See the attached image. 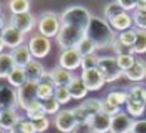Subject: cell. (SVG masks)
<instances>
[{
    "label": "cell",
    "mask_w": 146,
    "mask_h": 133,
    "mask_svg": "<svg viewBox=\"0 0 146 133\" xmlns=\"http://www.w3.org/2000/svg\"><path fill=\"white\" fill-rule=\"evenodd\" d=\"M87 36L96 43L97 49L112 48V43L118 37V33L110 27V24L102 17H92Z\"/></svg>",
    "instance_id": "obj_1"
},
{
    "label": "cell",
    "mask_w": 146,
    "mask_h": 133,
    "mask_svg": "<svg viewBox=\"0 0 146 133\" xmlns=\"http://www.w3.org/2000/svg\"><path fill=\"white\" fill-rule=\"evenodd\" d=\"M61 17V24L63 25H70V27L81 29L82 31L87 33L90 23L94 15H91V12L82 5H73L69 6L63 11Z\"/></svg>",
    "instance_id": "obj_2"
},
{
    "label": "cell",
    "mask_w": 146,
    "mask_h": 133,
    "mask_svg": "<svg viewBox=\"0 0 146 133\" xmlns=\"http://www.w3.org/2000/svg\"><path fill=\"white\" fill-rule=\"evenodd\" d=\"M63 24H61V17H60L57 12L52 11H45L40 14L37 19V30L39 35H42L45 37H55L58 36L60 30H61Z\"/></svg>",
    "instance_id": "obj_3"
},
{
    "label": "cell",
    "mask_w": 146,
    "mask_h": 133,
    "mask_svg": "<svg viewBox=\"0 0 146 133\" xmlns=\"http://www.w3.org/2000/svg\"><path fill=\"white\" fill-rule=\"evenodd\" d=\"M87 37V33L82 31L81 29L70 27V25H63L57 36V43L60 45V48L64 49H75L79 46L84 39Z\"/></svg>",
    "instance_id": "obj_4"
},
{
    "label": "cell",
    "mask_w": 146,
    "mask_h": 133,
    "mask_svg": "<svg viewBox=\"0 0 146 133\" xmlns=\"http://www.w3.org/2000/svg\"><path fill=\"white\" fill-rule=\"evenodd\" d=\"M98 70L103 75L106 84L109 82H115L119 78H124V72L121 70V68L118 66L116 57H110V55H104L100 57L98 60Z\"/></svg>",
    "instance_id": "obj_5"
},
{
    "label": "cell",
    "mask_w": 146,
    "mask_h": 133,
    "mask_svg": "<svg viewBox=\"0 0 146 133\" xmlns=\"http://www.w3.org/2000/svg\"><path fill=\"white\" fill-rule=\"evenodd\" d=\"M24 41H25V35L17 30L15 27H12L11 24L2 29V33H0V48H2V52H5V48H8L11 51L18 48V46H21L24 43Z\"/></svg>",
    "instance_id": "obj_6"
},
{
    "label": "cell",
    "mask_w": 146,
    "mask_h": 133,
    "mask_svg": "<svg viewBox=\"0 0 146 133\" xmlns=\"http://www.w3.org/2000/svg\"><path fill=\"white\" fill-rule=\"evenodd\" d=\"M54 124L61 133H75L79 127L73 109H61L54 117Z\"/></svg>",
    "instance_id": "obj_7"
},
{
    "label": "cell",
    "mask_w": 146,
    "mask_h": 133,
    "mask_svg": "<svg viewBox=\"0 0 146 133\" xmlns=\"http://www.w3.org/2000/svg\"><path fill=\"white\" fill-rule=\"evenodd\" d=\"M37 85L36 82H30L27 81L24 85H21L17 93H18V108L23 111H27V108L33 103L39 100L37 99Z\"/></svg>",
    "instance_id": "obj_8"
},
{
    "label": "cell",
    "mask_w": 146,
    "mask_h": 133,
    "mask_svg": "<svg viewBox=\"0 0 146 133\" xmlns=\"http://www.w3.org/2000/svg\"><path fill=\"white\" fill-rule=\"evenodd\" d=\"M29 49L35 60L45 58L51 52V41L42 35H35L29 41Z\"/></svg>",
    "instance_id": "obj_9"
},
{
    "label": "cell",
    "mask_w": 146,
    "mask_h": 133,
    "mask_svg": "<svg viewBox=\"0 0 146 133\" xmlns=\"http://www.w3.org/2000/svg\"><path fill=\"white\" fill-rule=\"evenodd\" d=\"M82 55L76 48L75 49H64L61 51V54L58 57V66L66 70H76L79 68H82Z\"/></svg>",
    "instance_id": "obj_10"
},
{
    "label": "cell",
    "mask_w": 146,
    "mask_h": 133,
    "mask_svg": "<svg viewBox=\"0 0 146 133\" xmlns=\"http://www.w3.org/2000/svg\"><path fill=\"white\" fill-rule=\"evenodd\" d=\"M8 24H11L12 27H15L24 35H27V33L35 30V27L37 25V19L31 12H27V14H21V15H11Z\"/></svg>",
    "instance_id": "obj_11"
},
{
    "label": "cell",
    "mask_w": 146,
    "mask_h": 133,
    "mask_svg": "<svg viewBox=\"0 0 146 133\" xmlns=\"http://www.w3.org/2000/svg\"><path fill=\"white\" fill-rule=\"evenodd\" d=\"M81 78L84 84L87 85L88 91H98L104 87V78L100 74L98 69H91V70H82L81 72Z\"/></svg>",
    "instance_id": "obj_12"
},
{
    "label": "cell",
    "mask_w": 146,
    "mask_h": 133,
    "mask_svg": "<svg viewBox=\"0 0 146 133\" xmlns=\"http://www.w3.org/2000/svg\"><path fill=\"white\" fill-rule=\"evenodd\" d=\"M134 118L130 117L127 112L121 111L115 117H112V126H110V133H131Z\"/></svg>",
    "instance_id": "obj_13"
},
{
    "label": "cell",
    "mask_w": 146,
    "mask_h": 133,
    "mask_svg": "<svg viewBox=\"0 0 146 133\" xmlns=\"http://www.w3.org/2000/svg\"><path fill=\"white\" fill-rule=\"evenodd\" d=\"M0 103L2 109H18V93L17 88L9 84H2L0 87Z\"/></svg>",
    "instance_id": "obj_14"
},
{
    "label": "cell",
    "mask_w": 146,
    "mask_h": 133,
    "mask_svg": "<svg viewBox=\"0 0 146 133\" xmlns=\"http://www.w3.org/2000/svg\"><path fill=\"white\" fill-rule=\"evenodd\" d=\"M21 115L18 114V109H2L0 112V127H2V132L9 133L12 132L18 123L21 121Z\"/></svg>",
    "instance_id": "obj_15"
},
{
    "label": "cell",
    "mask_w": 146,
    "mask_h": 133,
    "mask_svg": "<svg viewBox=\"0 0 146 133\" xmlns=\"http://www.w3.org/2000/svg\"><path fill=\"white\" fill-rule=\"evenodd\" d=\"M124 78L127 81H131V84H136V82H143L146 79V61L143 58H137L134 66L124 72Z\"/></svg>",
    "instance_id": "obj_16"
},
{
    "label": "cell",
    "mask_w": 146,
    "mask_h": 133,
    "mask_svg": "<svg viewBox=\"0 0 146 133\" xmlns=\"http://www.w3.org/2000/svg\"><path fill=\"white\" fill-rule=\"evenodd\" d=\"M11 55H12V58H14L15 66L17 68H21V69H25L33 60H35L33 55H31V52H30V49H29V45H21V46H18V48L12 49Z\"/></svg>",
    "instance_id": "obj_17"
},
{
    "label": "cell",
    "mask_w": 146,
    "mask_h": 133,
    "mask_svg": "<svg viewBox=\"0 0 146 133\" xmlns=\"http://www.w3.org/2000/svg\"><path fill=\"white\" fill-rule=\"evenodd\" d=\"M88 126L92 129V132H94V133H110L112 117L106 115L104 112H100V114L91 117Z\"/></svg>",
    "instance_id": "obj_18"
},
{
    "label": "cell",
    "mask_w": 146,
    "mask_h": 133,
    "mask_svg": "<svg viewBox=\"0 0 146 133\" xmlns=\"http://www.w3.org/2000/svg\"><path fill=\"white\" fill-rule=\"evenodd\" d=\"M108 23L110 24V27L116 33H122L125 30H130V29L134 27V24H133V17L128 12H121V14L115 15L113 18H110Z\"/></svg>",
    "instance_id": "obj_19"
},
{
    "label": "cell",
    "mask_w": 146,
    "mask_h": 133,
    "mask_svg": "<svg viewBox=\"0 0 146 133\" xmlns=\"http://www.w3.org/2000/svg\"><path fill=\"white\" fill-rule=\"evenodd\" d=\"M52 82H54L55 87H69V84L75 79V75L70 70H66L60 66H55L54 69L49 70Z\"/></svg>",
    "instance_id": "obj_20"
},
{
    "label": "cell",
    "mask_w": 146,
    "mask_h": 133,
    "mask_svg": "<svg viewBox=\"0 0 146 133\" xmlns=\"http://www.w3.org/2000/svg\"><path fill=\"white\" fill-rule=\"evenodd\" d=\"M46 74V70L43 68V64L39 60H33V61L25 68V75H27V81L30 82H42V79Z\"/></svg>",
    "instance_id": "obj_21"
},
{
    "label": "cell",
    "mask_w": 146,
    "mask_h": 133,
    "mask_svg": "<svg viewBox=\"0 0 146 133\" xmlns=\"http://www.w3.org/2000/svg\"><path fill=\"white\" fill-rule=\"evenodd\" d=\"M69 91H70V96L72 99H75V100H81V99H85L88 94V88L87 85L84 84L82 78L81 76H75V79L69 84Z\"/></svg>",
    "instance_id": "obj_22"
},
{
    "label": "cell",
    "mask_w": 146,
    "mask_h": 133,
    "mask_svg": "<svg viewBox=\"0 0 146 133\" xmlns=\"http://www.w3.org/2000/svg\"><path fill=\"white\" fill-rule=\"evenodd\" d=\"M104 100L113 106L121 108L122 105H127L128 102V91L127 90H112L106 94Z\"/></svg>",
    "instance_id": "obj_23"
},
{
    "label": "cell",
    "mask_w": 146,
    "mask_h": 133,
    "mask_svg": "<svg viewBox=\"0 0 146 133\" xmlns=\"http://www.w3.org/2000/svg\"><path fill=\"white\" fill-rule=\"evenodd\" d=\"M17 68L14 63L11 52H2L0 54V78L2 79H8L9 74Z\"/></svg>",
    "instance_id": "obj_24"
},
{
    "label": "cell",
    "mask_w": 146,
    "mask_h": 133,
    "mask_svg": "<svg viewBox=\"0 0 146 133\" xmlns=\"http://www.w3.org/2000/svg\"><path fill=\"white\" fill-rule=\"evenodd\" d=\"M25 118L31 120V121H39V120L46 118V112L43 109V102H40V100L33 102L27 108V111H25Z\"/></svg>",
    "instance_id": "obj_25"
},
{
    "label": "cell",
    "mask_w": 146,
    "mask_h": 133,
    "mask_svg": "<svg viewBox=\"0 0 146 133\" xmlns=\"http://www.w3.org/2000/svg\"><path fill=\"white\" fill-rule=\"evenodd\" d=\"M27 82V75H25V69H21V68H15L14 70L9 74L8 76V84L14 88H19L21 85H24Z\"/></svg>",
    "instance_id": "obj_26"
},
{
    "label": "cell",
    "mask_w": 146,
    "mask_h": 133,
    "mask_svg": "<svg viewBox=\"0 0 146 133\" xmlns=\"http://www.w3.org/2000/svg\"><path fill=\"white\" fill-rule=\"evenodd\" d=\"M125 106H127V111L125 112L134 120H137V117H142L146 109V105L143 100H136V99H130V97H128V102Z\"/></svg>",
    "instance_id": "obj_27"
},
{
    "label": "cell",
    "mask_w": 146,
    "mask_h": 133,
    "mask_svg": "<svg viewBox=\"0 0 146 133\" xmlns=\"http://www.w3.org/2000/svg\"><path fill=\"white\" fill-rule=\"evenodd\" d=\"M8 8H9L12 15H21V14L30 12L31 3L29 2V0H9Z\"/></svg>",
    "instance_id": "obj_28"
},
{
    "label": "cell",
    "mask_w": 146,
    "mask_h": 133,
    "mask_svg": "<svg viewBox=\"0 0 146 133\" xmlns=\"http://www.w3.org/2000/svg\"><path fill=\"white\" fill-rule=\"evenodd\" d=\"M55 94V85L54 84H49V82H39L37 85V99L40 102H45V100H49L52 99Z\"/></svg>",
    "instance_id": "obj_29"
},
{
    "label": "cell",
    "mask_w": 146,
    "mask_h": 133,
    "mask_svg": "<svg viewBox=\"0 0 146 133\" xmlns=\"http://www.w3.org/2000/svg\"><path fill=\"white\" fill-rule=\"evenodd\" d=\"M81 105L85 108V111L88 112L90 117H94V115H97V114H100V112H102L103 100H100V99H96V97H91V99H85Z\"/></svg>",
    "instance_id": "obj_30"
},
{
    "label": "cell",
    "mask_w": 146,
    "mask_h": 133,
    "mask_svg": "<svg viewBox=\"0 0 146 133\" xmlns=\"http://www.w3.org/2000/svg\"><path fill=\"white\" fill-rule=\"evenodd\" d=\"M76 49L81 52V55H82V57H87V55H94V54H96L97 46H96V43L87 36L81 43H79V46H78Z\"/></svg>",
    "instance_id": "obj_31"
},
{
    "label": "cell",
    "mask_w": 146,
    "mask_h": 133,
    "mask_svg": "<svg viewBox=\"0 0 146 133\" xmlns=\"http://www.w3.org/2000/svg\"><path fill=\"white\" fill-rule=\"evenodd\" d=\"M136 39H137V30L134 27L130 29V30H125L122 33H118V41L122 42L127 46H134Z\"/></svg>",
    "instance_id": "obj_32"
},
{
    "label": "cell",
    "mask_w": 146,
    "mask_h": 133,
    "mask_svg": "<svg viewBox=\"0 0 146 133\" xmlns=\"http://www.w3.org/2000/svg\"><path fill=\"white\" fill-rule=\"evenodd\" d=\"M121 12H124V11H122L121 6H119L118 0H115V2H110V3H108V5L104 6V9H103V18L106 19V21H109L110 18H113L115 15L121 14Z\"/></svg>",
    "instance_id": "obj_33"
},
{
    "label": "cell",
    "mask_w": 146,
    "mask_h": 133,
    "mask_svg": "<svg viewBox=\"0 0 146 133\" xmlns=\"http://www.w3.org/2000/svg\"><path fill=\"white\" fill-rule=\"evenodd\" d=\"M12 132H18V133H37L35 121H31V120L25 118V117L21 118V121L18 123V126Z\"/></svg>",
    "instance_id": "obj_34"
},
{
    "label": "cell",
    "mask_w": 146,
    "mask_h": 133,
    "mask_svg": "<svg viewBox=\"0 0 146 133\" xmlns=\"http://www.w3.org/2000/svg\"><path fill=\"white\" fill-rule=\"evenodd\" d=\"M112 49H113V52H115L116 57H118V55H136L134 48H133V46L124 45L122 42H119L118 37L115 39V42L112 43Z\"/></svg>",
    "instance_id": "obj_35"
},
{
    "label": "cell",
    "mask_w": 146,
    "mask_h": 133,
    "mask_svg": "<svg viewBox=\"0 0 146 133\" xmlns=\"http://www.w3.org/2000/svg\"><path fill=\"white\" fill-rule=\"evenodd\" d=\"M145 90L146 87L143 85V82H136V84H131L128 87V97L130 99H136V100H143V96H145Z\"/></svg>",
    "instance_id": "obj_36"
},
{
    "label": "cell",
    "mask_w": 146,
    "mask_h": 133,
    "mask_svg": "<svg viewBox=\"0 0 146 133\" xmlns=\"http://www.w3.org/2000/svg\"><path fill=\"white\" fill-rule=\"evenodd\" d=\"M133 48H134L136 54H145L146 52V30H137V39Z\"/></svg>",
    "instance_id": "obj_37"
},
{
    "label": "cell",
    "mask_w": 146,
    "mask_h": 133,
    "mask_svg": "<svg viewBox=\"0 0 146 133\" xmlns=\"http://www.w3.org/2000/svg\"><path fill=\"white\" fill-rule=\"evenodd\" d=\"M54 99L60 103V105H67L72 100V96H70V91L67 87H55V94Z\"/></svg>",
    "instance_id": "obj_38"
},
{
    "label": "cell",
    "mask_w": 146,
    "mask_h": 133,
    "mask_svg": "<svg viewBox=\"0 0 146 133\" xmlns=\"http://www.w3.org/2000/svg\"><path fill=\"white\" fill-rule=\"evenodd\" d=\"M137 57L136 55H118L116 57V61H118V66L121 68L122 72H127L130 70L133 66H134Z\"/></svg>",
    "instance_id": "obj_39"
},
{
    "label": "cell",
    "mask_w": 146,
    "mask_h": 133,
    "mask_svg": "<svg viewBox=\"0 0 146 133\" xmlns=\"http://www.w3.org/2000/svg\"><path fill=\"white\" fill-rule=\"evenodd\" d=\"M73 114H75L76 121H78V124H79V126H85V124H88V123H90V120H91V117L88 115V112L85 111V108H84L82 105L75 106V108H73Z\"/></svg>",
    "instance_id": "obj_40"
},
{
    "label": "cell",
    "mask_w": 146,
    "mask_h": 133,
    "mask_svg": "<svg viewBox=\"0 0 146 133\" xmlns=\"http://www.w3.org/2000/svg\"><path fill=\"white\" fill-rule=\"evenodd\" d=\"M133 17V24L134 29L137 30H146V12H140V11H134L131 14Z\"/></svg>",
    "instance_id": "obj_41"
},
{
    "label": "cell",
    "mask_w": 146,
    "mask_h": 133,
    "mask_svg": "<svg viewBox=\"0 0 146 133\" xmlns=\"http://www.w3.org/2000/svg\"><path fill=\"white\" fill-rule=\"evenodd\" d=\"M60 106H61V105H60L54 97L43 102V109L46 112V115H57L58 112L61 111V109H60Z\"/></svg>",
    "instance_id": "obj_42"
},
{
    "label": "cell",
    "mask_w": 146,
    "mask_h": 133,
    "mask_svg": "<svg viewBox=\"0 0 146 133\" xmlns=\"http://www.w3.org/2000/svg\"><path fill=\"white\" fill-rule=\"evenodd\" d=\"M98 60H100V57H98L97 54L94 55H87L82 58V70H91V69H97L98 68Z\"/></svg>",
    "instance_id": "obj_43"
},
{
    "label": "cell",
    "mask_w": 146,
    "mask_h": 133,
    "mask_svg": "<svg viewBox=\"0 0 146 133\" xmlns=\"http://www.w3.org/2000/svg\"><path fill=\"white\" fill-rule=\"evenodd\" d=\"M102 112H104L106 115H109V117H115L116 114H119L121 112V108H118V106H113V105H110L108 103L103 99V108H102Z\"/></svg>",
    "instance_id": "obj_44"
},
{
    "label": "cell",
    "mask_w": 146,
    "mask_h": 133,
    "mask_svg": "<svg viewBox=\"0 0 146 133\" xmlns=\"http://www.w3.org/2000/svg\"><path fill=\"white\" fill-rule=\"evenodd\" d=\"M118 2H119V6L122 8L124 12H128V14L131 12L133 14L137 9V2H134V0H128V2L127 0H118Z\"/></svg>",
    "instance_id": "obj_45"
},
{
    "label": "cell",
    "mask_w": 146,
    "mask_h": 133,
    "mask_svg": "<svg viewBox=\"0 0 146 133\" xmlns=\"http://www.w3.org/2000/svg\"><path fill=\"white\" fill-rule=\"evenodd\" d=\"M131 133H146V118H137V120H134Z\"/></svg>",
    "instance_id": "obj_46"
},
{
    "label": "cell",
    "mask_w": 146,
    "mask_h": 133,
    "mask_svg": "<svg viewBox=\"0 0 146 133\" xmlns=\"http://www.w3.org/2000/svg\"><path fill=\"white\" fill-rule=\"evenodd\" d=\"M49 120L48 118H43V120H39V121H35V126H36V130L37 133H45L46 130L49 129Z\"/></svg>",
    "instance_id": "obj_47"
},
{
    "label": "cell",
    "mask_w": 146,
    "mask_h": 133,
    "mask_svg": "<svg viewBox=\"0 0 146 133\" xmlns=\"http://www.w3.org/2000/svg\"><path fill=\"white\" fill-rule=\"evenodd\" d=\"M75 133H94V132H92V129L90 127L88 124H85V126H79Z\"/></svg>",
    "instance_id": "obj_48"
},
{
    "label": "cell",
    "mask_w": 146,
    "mask_h": 133,
    "mask_svg": "<svg viewBox=\"0 0 146 133\" xmlns=\"http://www.w3.org/2000/svg\"><path fill=\"white\" fill-rule=\"evenodd\" d=\"M137 11L146 12V0H139L137 2Z\"/></svg>",
    "instance_id": "obj_49"
},
{
    "label": "cell",
    "mask_w": 146,
    "mask_h": 133,
    "mask_svg": "<svg viewBox=\"0 0 146 133\" xmlns=\"http://www.w3.org/2000/svg\"><path fill=\"white\" fill-rule=\"evenodd\" d=\"M143 102H145V105H146V90H145V96H143Z\"/></svg>",
    "instance_id": "obj_50"
},
{
    "label": "cell",
    "mask_w": 146,
    "mask_h": 133,
    "mask_svg": "<svg viewBox=\"0 0 146 133\" xmlns=\"http://www.w3.org/2000/svg\"><path fill=\"white\" fill-rule=\"evenodd\" d=\"M9 133H18V132H9Z\"/></svg>",
    "instance_id": "obj_51"
},
{
    "label": "cell",
    "mask_w": 146,
    "mask_h": 133,
    "mask_svg": "<svg viewBox=\"0 0 146 133\" xmlns=\"http://www.w3.org/2000/svg\"><path fill=\"white\" fill-rule=\"evenodd\" d=\"M2 133H6V132H2Z\"/></svg>",
    "instance_id": "obj_52"
}]
</instances>
